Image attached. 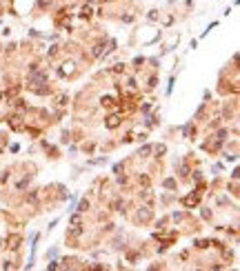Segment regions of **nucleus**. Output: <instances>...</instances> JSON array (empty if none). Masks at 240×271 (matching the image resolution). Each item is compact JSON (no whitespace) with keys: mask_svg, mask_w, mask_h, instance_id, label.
Returning a JSON list of instances; mask_svg holds the SVG:
<instances>
[{"mask_svg":"<svg viewBox=\"0 0 240 271\" xmlns=\"http://www.w3.org/2000/svg\"><path fill=\"white\" fill-rule=\"evenodd\" d=\"M116 125H118V118H116V116L109 118V127H116Z\"/></svg>","mask_w":240,"mask_h":271,"instance_id":"obj_1","label":"nucleus"}]
</instances>
